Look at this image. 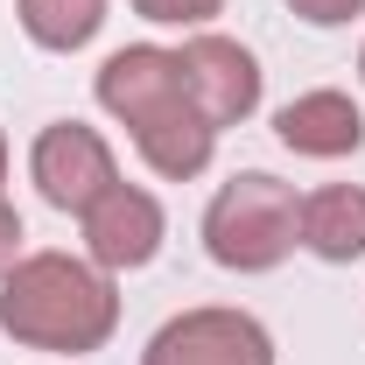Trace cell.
<instances>
[{"label": "cell", "instance_id": "obj_7", "mask_svg": "<svg viewBox=\"0 0 365 365\" xmlns=\"http://www.w3.org/2000/svg\"><path fill=\"white\" fill-rule=\"evenodd\" d=\"M78 232H85V260H98L106 274H140V267H155V253L169 239V211H162V197L148 182L120 176L78 218Z\"/></svg>", "mask_w": 365, "mask_h": 365}, {"label": "cell", "instance_id": "obj_12", "mask_svg": "<svg viewBox=\"0 0 365 365\" xmlns=\"http://www.w3.org/2000/svg\"><path fill=\"white\" fill-rule=\"evenodd\" d=\"M288 14L309 21V29H351L365 14V0H288Z\"/></svg>", "mask_w": 365, "mask_h": 365}, {"label": "cell", "instance_id": "obj_10", "mask_svg": "<svg viewBox=\"0 0 365 365\" xmlns=\"http://www.w3.org/2000/svg\"><path fill=\"white\" fill-rule=\"evenodd\" d=\"M106 7H113V0H14V21H21V36H29L36 49L71 56V49L98 43Z\"/></svg>", "mask_w": 365, "mask_h": 365}, {"label": "cell", "instance_id": "obj_11", "mask_svg": "<svg viewBox=\"0 0 365 365\" xmlns=\"http://www.w3.org/2000/svg\"><path fill=\"white\" fill-rule=\"evenodd\" d=\"M140 21H155V29H182V36H197V29H211L218 14H225V0H127Z\"/></svg>", "mask_w": 365, "mask_h": 365}, {"label": "cell", "instance_id": "obj_13", "mask_svg": "<svg viewBox=\"0 0 365 365\" xmlns=\"http://www.w3.org/2000/svg\"><path fill=\"white\" fill-rule=\"evenodd\" d=\"M21 239H29V232H21V211H14V204L0 197V274H7L14 260H21V253H29Z\"/></svg>", "mask_w": 365, "mask_h": 365}, {"label": "cell", "instance_id": "obj_8", "mask_svg": "<svg viewBox=\"0 0 365 365\" xmlns=\"http://www.w3.org/2000/svg\"><path fill=\"white\" fill-rule=\"evenodd\" d=\"M274 140L302 162H344L365 148V106L337 85H317V91H295L281 113H274Z\"/></svg>", "mask_w": 365, "mask_h": 365}, {"label": "cell", "instance_id": "obj_15", "mask_svg": "<svg viewBox=\"0 0 365 365\" xmlns=\"http://www.w3.org/2000/svg\"><path fill=\"white\" fill-rule=\"evenodd\" d=\"M359 85H365V43H359Z\"/></svg>", "mask_w": 365, "mask_h": 365}, {"label": "cell", "instance_id": "obj_3", "mask_svg": "<svg viewBox=\"0 0 365 365\" xmlns=\"http://www.w3.org/2000/svg\"><path fill=\"white\" fill-rule=\"evenodd\" d=\"M302 246V197L274 169H239L204 204V253L225 274H274Z\"/></svg>", "mask_w": 365, "mask_h": 365}, {"label": "cell", "instance_id": "obj_6", "mask_svg": "<svg viewBox=\"0 0 365 365\" xmlns=\"http://www.w3.org/2000/svg\"><path fill=\"white\" fill-rule=\"evenodd\" d=\"M176 63H182V85L197 98V113L225 134V127H246L267 98V71L260 56L239 43V36H218V29H197L176 43Z\"/></svg>", "mask_w": 365, "mask_h": 365}, {"label": "cell", "instance_id": "obj_14", "mask_svg": "<svg viewBox=\"0 0 365 365\" xmlns=\"http://www.w3.org/2000/svg\"><path fill=\"white\" fill-rule=\"evenodd\" d=\"M7 162H14V155H7V134H0V197H7Z\"/></svg>", "mask_w": 365, "mask_h": 365}, {"label": "cell", "instance_id": "obj_5", "mask_svg": "<svg viewBox=\"0 0 365 365\" xmlns=\"http://www.w3.org/2000/svg\"><path fill=\"white\" fill-rule=\"evenodd\" d=\"M140 365H281V351H274V330L253 309L197 302L148 337Z\"/></svg>", "mask_w": 365, "mask_h": 365}, {"label": "cell", "instance_id": "obj_2", "mask_svg": "<svg viewBox=\"0 0 365 365\" xmlns=\"http://www.w3.org/2000/svg\"><path fill=\"white\" fill-rule=\"evenodd\" d=\"M0 330L21 351L49 359H91L120 330V274H106L85 253H21L0 274Z\"/></svg>", "mask_w": 365, "mask_h": 365}, {"label": "cell", "instance_id": "obj_4", "mask_svg": "<svg viewBox=\"0 0 365 365\" xmlns=\"http://www.w3.org/2000/svg\"><path fill=\"white\" fill-rule=\"evenodd\" d=\"M29 182H36V197H43L49 211L85 218L91 204L120 182V155L85 120H49L43 134L29 140Z\"/></svg>", "mask_w": 365, "mask_h": 365}, {"label": "cell", "instance_id": "obj_9", "mask_svg": "<svg viewBox=\"0 0 365 365\" xmlns=\"http://www.w3.org/2000/svg\"><path fill=\"white\" fill-rule=\"evenodd\" d=\"M302 253L323 267L365 260V182H323L302 197Z\"/></svg>", "mask_w": 365, "mask_h": 365}, {"label": "cell", "instance_id": "obj_1", "mask_svg": "<svg viewBox=\"0 0 365 365\" xmlns=\"http://www.w3.org/2000/svg\"><path fill=\"white\" fill-rule=\"evenodd\" d=\"M91 98L113 127H127L134 155L162 182H197L218 155V127L197 113V98L182 85V63L169 43H127L113 49L91 78Z\"/></svg>", "mask_w": 365, "mask_h": 365}]
</instances>
